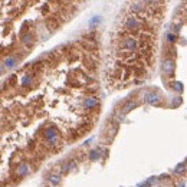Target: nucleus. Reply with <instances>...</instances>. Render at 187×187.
Here are the masks:
<instances>
[{
  "label": "nucleus",
  "instance_id": "f257e3e1",
  "mask_svg": "<svg viewBox=\"0 0 187 187\" xmlns=\"http://www.w3.org/2000/svg\"><path fill=\"white\" fill-rule=\"evenodd\" d=\"M174 68H176L174 62H173L171 59H164L161 69H163V72H164L166 75H173V73H174Z\"/></svg>",
  "mask_w": 187,
  "mask_h": 187
},
{
  "label": "nucleus",
  "instance_id": "f03ea898",
  "mask_svg": "<svg viewBox=\"0 0 187 187\" xmlns=\"http://www.w3.org/2000/svg\"><path fill=\"white\" fill-rule=\"evenodd\" d=\"M144 101L147 104H151V105H155V104L160 101V95L157 92H147L145 97H144Z\"/></svg>",
  "mask_w": 187,
  "mask_h": 187
},
{
  "label": "nucleus",
  "instance_id": "7ed1b4c3",
  "mask_svg": "<svg viewBox=\"0 0 187 187\" xmlns=\"http://www.w3.org/2000/svg\"><path fill=\"white\" fill-rule=\"evenodd\" d=\"M121 48H123V49H129V51H134V49L137 48V40L134 38L124 39V42L121 43Z\"/></svg>",
  "mask_w": 187,
  "mask_h": 187
},
{
  "label": "nucleus",
  "instance_id": "20e7f679",
  "mask_svg": "<svg viewBox=\"0 0 187 187\" xmlns=\"http://www.w3.org/2000/svg\"><path fill=\"white\" fill-rule=\"evenodd\" d=\"M138 26H140V22L137 20V17H134V16L127 17V20H125V27H127L128 30H134Z\"/></svg>",
  "mask_w": 187,
  "mask_h": 187
},
{
  "label": "nucleus",
  "instance_id": "39448f33",
  "mask_svg": "<svg viewBox=\"0 0 187 187\" xmlns=\"http://www.w3.org/2000/svg\"><path fill=\"white\" fill-rule=\"evenodd\" d=\"M43 136H45L46 140H48V141L52 144V142H55V140H56V137H58V132H56V129L53 128V127H51V128L46 129Z\"/></svg>",
  "mask_w": 187,
  "mask_h": 187
},
{
  "label": "nucleus",
  "instance_id": "423d86ee",
  "mask_svg": "<svg viewBox=\"0 0 187 187\" xmlns=\"http://www.w3.org/2000/svg\"><path fill=\"white\" fill-rule=\"evenodd\" d=\"M98 104H99V99L95 97H88L84 99V107L85 108H94V107H97Z\"/></svg>",
  "mask_w": 187,
  "mask_h": 187
},
{
  "label": "nucleus",
  "instance_id": "0eeeda50",
  "mask_svg": "<svg viewBox=\"0 0 187 187\" xmlns=\"http://www.w3.org/2000/svg\"><path fill=\"white\" fill-rule=\"evenodd\" d=\"M17 58L16 56H7L6 59H5V66H6L7 69H13V68H16L17 66Z\"/></svg>",
  "mask_w": 187,
  "mask_h": 187
},
{
  "label": "nucleus",
  "instance_id": "6e6552de",
  "mask_svg": "<svg viewBox=\"0 0 187 187\" xmlns=\"http://www.w3.org/2000/svg\"><path fill=\"white\" fill-rule=\"evenodd\" d=\"M29 173V164H20L19 168H17V176L23 177Z\"/></svg>",
  "mask_w": 187,
  "mask_h": 187
},
{
  "label": "nucleus",
  "instance_id": "1a4fd4ad",
  "mask_svg": "<svg viewBox=\"0 0 187 187\" xmlns=\"http://www.w3.org/2000/svg\"><path fill=\"white\" fill-rule=\"evenodd\" d=\"M75 166H76V163L73 161V160H71L69 163H65L64 167H62V173H68L69 170H72V168H75Z\"/></svg>",
  "mask_w": 187,
  "mask_h": 187
},
{
  "label": "nucleus",
  "instance_id": "9d476101",
  "mask_svg": "<svg viewBox=\"0 0 187 187\" xmlns=\"http://www.w3.org/2000/svg\"><path fill=\"white\" fill-rule=\"evenodd\" d=\"M48 181H49L51 184H53V186H56V184L61 183V179H59V176H56V174H49L48 176Z\"/></svg>",
  "mask_w": 187,
  "mask_h": 187
},
{
  "label": "nucleus",
  "instance_id": "9b49d317",
  "mask_svg": "<svg viewBox=\"0 0 187 187\" xmlns=\"http://www.w3.org/2000/svg\"><path fill=\"white\" fill-rule=\"evenodd\" d=\"M136 105H137L136 101H129V102L127 104L125 107H124V112H128V111H131L132 108H134V107H136Z\"/></svg>",
  "mask_w": 187,
  "mask_h": 187
},
{
  "label": "nucleus",
  "instance_id": "f8f14e48",
  "mask_svg": "<svg viewBox=\"0 0 187 187\" xmlns=\"http://www.w3.org/2000/svg\"><path fill=\"white\" fill-rule=\"evenodd\" d=\"M99 153H101L99 150H92V151L89 153V158L91 160H97L98 157H99Z\"/></svg>",
  "mask_w": 187,
  "mask_h": 187
},
{
  "label": "nucleus",
  "instance_id": "ddd939ff",
  "mask_svg": "<svg viewBox=\"0 0 187 187\" xmlns=\"http://www.w3.org/2000/svg\"><path fill=\"white\" fill-rule=\"evenodd\" d=\"M141 9H142L141 3H132V5H131V10H134V12H140Z\"/></svg>",
  "mask_w": 187,
  "mask_h": 187
},
{
  "label": "nucleus",
  "instance_id": "4468645a",
  "mask_svg": "<svg viewBox=\"0 0 187 187\" xmlns=\"http://www.w3.org/2000/svg\"><path fill=\"white\" fill-rule=\"evenodd\" d=\"M22 40H23V43H30V40H32V36L27 33V35H22Z\"/></svg>",
  "mask_w": 187,
  "mask_h": 187
},
{
  "label": "nucleus",
  "instance_id": "2eb2a0df",
  "mask_svg": "<svg viewBox=\"0 0 187 187\" xmlns=\"http://www.w3.org/2000/svg\"><path fill=\"white\" fill-rule=\"evenodd\" d=\"M173 89L177 91V92H181V89H183V85H181V82H174V84H173Z\"/></svg>",
  "mask_w": 187,
  "mask_h": 187
},
{
  "label": "nucleus",
  "instance_id": "dca6fc26",
  "mask_svg": "<svg viewBox=\"0 0 187 187\" xmlns=\"http://www.w3.org/2000/svg\"><path fill=\"white\" fill-rule=\"evenodd\" d=\"M167 39H168V42H174V40H176V35H174V33H171V32H168L167 33Z\"/></svg>",
  "mask_w": 187,
  "mask_h": 187
},
{
  "label": "nucleus",
  "instance_id": "f3484780",
  "mask_svg": "<svg viewBox=\"0 0 187 187\" xmlns=\"http://www.w3.org/2000/svg\"><path fill=\"white\" fill-rule=\"evenodd\" d=\"M184 166H186L184 163H181V164H179V166H177V168H176L174 171H176V173H180V171H184Z\"/></svg>",
  "mask_w": 187,
  "mask_h": 187
},
{
  "label": "nucleus",
  "instance_id": "a211bd4d",
  "mask_svg": "<svg viewBox=\"0 0 187 187\" xmlns=\"http://www.w3.org/2000/svg\"><path fill=\"white\" fill-rule=\"evenodd\" d=\"M99 20H101V19H99V17H97V16H95L94 19H91V20H89V23H91V25H92V23H97V22H99Z\"/></svg>",
  "mask_w": 187,
  "mask_h": 187
},
{
  "label": "nucleus",
  "instance_id": "6ab92c4d",
  "mask_svg": "<svg viewBox=\"0 0 187 187\" xmlns=\"http://www.w3.org/2000/svg\"><path fill=\"white\" fill-rule=\"evenodd\" d=\"M2 69H3V68H2V64H0V73H2Z\"/></svg>",
  "mask_w": 187,
  "mask_h": 187
},
{
  "label": "nucleus",
  "instance_id": "aec40b11",
  "mask_svg": "<svg viewBox=\"0 0 187 187\" xmlns=\"http://www.w3.org/2000/svg\"><path fill=\"white\" fill-rule=\"evenodd\" d=\"M180 187H186V184H184V183H183V184H181V186Z\"/></svg>",
  "mask_w": 187,
  "mask_h": 187
}]
</instances>
